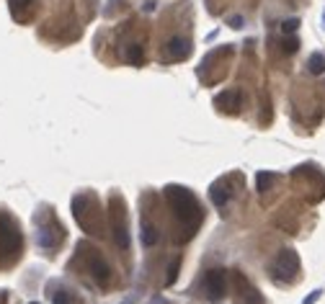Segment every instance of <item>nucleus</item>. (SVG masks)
<instances>
[{"mask_svg": "<svg viewBox=\"0 0 325 304\" xmlns=\"http://www.w3.org/2000/svg\"><path fill=\"white\" fill-rule=\"evenodd\" d=\"M178 266H181V258H173V261H171V266H168V276H165V284H168V286H171V284H176Z\"/></svg>", "mask_w": 325, "mask_h": 304, "instance_id": "obj_18", "label": "nucleus"}, {"mask_svg": "<svg viewBox=\"0 0 325 304\" xmlns=\"http://www.w3.org/2000/svg\"><path fill=\"white\" fill-rule=\"evenodd\" d=\"M52 304H72V299H70V294H67L65 289H52Z\"/></svg>", "mask_w": 325, "mask_h": 304, "instance_id": "obj_17", "label": "nucleus"}, {"mask_svg": "<svg viewBox=\"0 0 325 304\" xmlns=\"http://www.w3.org/2000/svg\"><path fill=\"white\" fill-rule=\"evenodd\" d=\"M127 62H132V65H142L144 62V52H142V47H137V44H132V47H127Z\"/></svg>", "mask_w": 325, "mask_h": 304, "instance_id": "obj_15", "label": "nucleus"}, {"mask_svg": "<svg viewBox=\"0 0 325 304\" xmlns=\"http://www.w3.org/2000/svg\"><path fill=\"white\" fill-rule=\"evenodd\" d=\"M111 232H114V240L121 250L129 247V235H127V222H124V206L119 209V199H111Z\"/></svg>", "mask_w": 325, "mask_h": 304, "instance_id": "obj_6", "label": "nucleus"}, {"mask_svg": "<svg viewBox=\"0 0 325 304\" xmlns=\"http://www.w3.org/2000/svg\"><path fill=\"white\" fill-rule=\"evenodd\" d=\"M232 281H235V291H238V304H263L261 291L255 289V286L251 284V281L243 276V273L235 271Z\"/></svg>", "mask_w": 325, "mask_h": 304, "instance_id": "obj_8", "label": "nucleus"}, {"mask_svg": "<svg viewBox=\"0 0 325 304\" xmlns=\"http://www.w3.org/2000/svg\"><path fill=\"white\" fill-rule=\"evenodd\" d=\"M29 3H31V0H10V8L18 10V8H26Z\"/></svg>", "mask_w": 325, "mask_h": 304, "instance_id": "obj_22", "label": "nucleus"}, {"mask_svg": "<svg viewBox=\"0 0 325 304\" xmlns=\"http://www.w3.org/2000/svg\"><path fill=\"white\" fill-rule=\"evenodd\" d=\"M297 49H299V41L297 39H284V52L287 54H294Z\"/></svg>", "mask_w": 325, "mask_h": 304, "instance_id": "obj_20", "label": "nucleus"}, {"mask_svg": "<svg viewBox=\"0 0 325 304\" xmlns=\"http://www.w3.org/2000/svg\"><path fill=\"white\" fill-rule=\"evenodd\" d=\"M209 199H212V204H215V206L222 209L230 201V188L222 186V183H215V186H212V191H209Z\"/></svg>", "mask_w": 325, "mask_h": 304, "instance_id": "obj_12", "label": "nucleus"}, {"mask_svg": "<svg viewBox=\"0 0 325 304\" xmlns=\"http://www.w3.org/2000/svg\"><path fill=\"white\" fill-rule=\"evenodd\" d=\"M307 67H310L312 75H323V72H325V54H318V52H315V54L310 57Z\"/></svg>", "mask_w": 325, "mask_h": 304, "instance_id": "obj_14", "label": "nucleus"}, {"mask_svg": "<svg viewBox=\"0 0 325 304\" xmlns=\"http://www.w3.org/2000/svg\"><path fill=\"white\" fill-rule=\"evenodd\" d=\"M34 304H36V302H34Z\"/></svg>", "mask_w": 325, "mask_h": 304, "instance_id": "obj_24", "label": "nucleus"}, {"mask_svg": "<svg viewBox=\"0 0 325 304\" xmlns=\"http://www.w3.org/2000/svg\"><path fill=\"white\" fill-rule=\"evenodd\" d=\"M0 253H3L8 261L21 253V230L3 211H0Z\"/></svg>", "mask_w": 325, "mask_h": 304, "instance_id": "obj_3", "label": "nucleus"}, {"mask_svg": "<svg viewBox=\"0 0 325 304\" xmlns=\"http://www.w3.org/2000/svg\"><path fill=\"white\" fill-rule=\"evenodd\" d=\"M297 26H299V21H297V18H289V21H284V24H282V31H284V34H294Z\"/></svg>", "mask_w": 325, "mask_h": 304, "instance_id": "obj_19", "label": "nucleus"}, {"mask_svg": "<svg viewBox=\"0 0 325 304\" xmlns=\"http://www.w3.org/2000/svg\"><path fill=\"white\" fill-rule=\"evenodd\" d=\"M255 181H258V191H261V194H266V191L271 188V183L276 181V175H274V173H258V178H255Z\"/></svg>", "mask_w": 325, "mask_h": 304, "instance_id": "obj_16", "label": "nucleus"}, {"mask_svg": "<svg viewBox=\"0 0 325 304\" xmlns=\"http://www.w3.org/2000/svg\"><path fill=\"white\" fill-rule=\"evenodd\" d=\"M62 237H65V230L54 219L49 224H44V227H39V232H36V242H39V247H44V250L57 247L62 242Z\"/></svg>", "mask_w": 325, "mask_h": 304, "instance_id": "obj_9", "label": "nucleus"}, {"mask_svg": "<svg viewBox=\"0 0 325 304\" xmlns=\"http://www.w3.org/2000/svg\"><path fill=\"white\" fill-rule=\"evenodd\" d=\"M77 250H83V253H85L88 271L93 273L96 284H98V286H108V281H111V268L106 266V261H104V258H101V255H96V250H93V247H88L85 242H80V245H77Z\"/></svg>", "mask_w": 325, "mask_h": 304, "instance_id": "obj_5", "label": "nucleus"}, {"mask_svg": "<svg viewBox=\"0 0 325 304\" xmlns=\"http://www.w3.org/2000/svg\"><path fill=\"white\" fill-rule=\"evenodd\" d=\"M320 297H323V291H320V289H318V291H312V294H310V297H307V299H305V302H302V304H315V302H318V299H320Z\"/></svg>", "mask_w": 325, "mask_h": 304, "instance_id": "obj_21", "label": "nucleus"}, {"mask_svg": "<svg viewBox=\"0 0 325 304\" xmlns=\"http://www.w3.org/2000/svg\"><path fill=\"white\" fill-rule=\"evenodd\" d=\"M240 103H243L240 91H225V93L215 96V106L222 108V111H230V114H235V111L240 108Z\"/></svg>", "mask_w": 325, "mask_h": 304, "instance_id": "obj_10", "label": "nucleus"}, {"mask_svg": "<svg viewBox=\"0 0 325 304\" xmlns=\"http://www.w3.org/2000/svg\"><path fill=\"white\" fill-rule=\"evenodd\" d=\"M230 24H232V29H240V26H243V18L235 16V18H230Z\"/></svg>", "mask_w": 325, "mask_h": 304, "instance_id": "obj_23", "label": "nucleus"}, {"mask_svg": "<svg viewBox=\"0 0 325 304\" xmlns=\"http://www.w3.org/2000/svg\"><path fill=\"white\" fill-rule=\"evenodd\" d=\"M299 273V255L294 250H282L271 266V276L276 281H292Z\"/></svg>", "mask_w": 325, "mask_h": 304, "instance_id": "obj_4", "label": "nucleus"}, {"mask_svg": "<svg viewBox=\"0 0 325 304\" xmlns=\"http://www.w3.org/2000/svg\"><path fill=\"white\" fill-rule=\"evenodd\" d=\"M165 199H168V204H171L173 214H176V219L178 224L183 227V235H181V240H191L196 230L201 227V219H204V211H201L199 206V201L194 199V194L188 188H181V186H168L165 191Z\"/></svg>", "mask_w": 325, "mask_h": 304, "instance_id": "obj_1", "label": "nucleus"}, {"mask_svg": "<svg viewBox=\"0 0 325 304\" xmlns=\"http://www.w3.org/2000/svg\"><path fill=\"white\" fill-rule=\"evenodd\" d=\"M72 214H75L77 224H80L85 232L96 235V230H98V219H101V211H98V204H96V199H93V196H88V194L75 196V199H72Z\"/></svg>", "mask_w": 325, "mask_h": 304, "instance_id": "obj_2", "label": "nucleus"}, {"mask_svg": "<svg viewBox=\"0 0 325 304\" xmlns=\"http://www.w3.org/2000/svg\"><path fill=\"white\" fill-rule=\"evenodd\" d=\"M201 286H204V294L212 302L222 299V297H225V289H227V273H225V268H212V271L204 276V281H201Z\"/></svg>", "mask_w": 325, "mask_h": 304, "instance_id": "obj_7", "label": "nucleus"}, {"mask_svg": "<svg viewBox=\"0 0 325 304\" xmlns=\"http://www.w3.org/2000/svg\"><path fill=\"white\" fill-rule=\"evenodd\" d=\"M140 237H142V245H144V247H152L155 242H158V230H155L152 224L144 219V222H142V235H140Z\"/></svg>", "mask_w": 325, "mask_h": 304, "instance_id": "obj_13", "label": "nucleus"}, {"mask_svg": "<svg viewBox=\"0 0 325 304\" xmlns=\"http://www.w3.org/2000/svg\"><path fill=\"white\" fill-rule=\"evenodd\" d=\"M188 52H191V44H188L186 39H181V36H173L165 47V60H173V62L183 60V57H188Z\"/></svg>", "mask_w": 325, "mask_h": 304, "instance_id": "obj_11", "label": "nucleus"}]
</instances>
